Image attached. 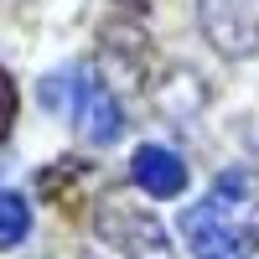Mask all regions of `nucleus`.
Instances as JSON below:
<instances>
[{"mask_svg": "<svg viewBox=\"0 0 259 259\" xmlns=\"http://www.w3.org/2000/svg\"><path fill=\"white\" fill-rule=\"evenodd\" d=\"M145 6H150V0H119V11H130V16H140Z\"/></svg>", "mask_w": 259, "mask_h": 259, "instance_id": "obj_7", "label": "nucleus"}, {"mask_svg": "<svg viewBox=\"0 0 259 259\" xmlns=\"http://www.w3.org/2000/svg\"><path fill=\"white\" fill-rule=\"evenodd\" d=\"M182 239H187V249L197 259H244L254 249L249 223L239 228L218 197H207V202H197V207L182 212Z\"/></svg>", "mask_w": 259, "mask_h": 259, "instance_id": "obj_1", "label": "nucleus"}, {"mask_svg": "<svg viewBox=\"0 0 259 259\" xmlns=\"http://www.w3.org/2000/svg\"><path fill=\"white\" fill-rule=\"evenodd\" d=\"M197 21L223 57L259 52V0H197Z\"/></svg>", "mask_w": 259, "mask_h": 259, "instance_id": "obj_2", "label": "nucleus"}, {"mask_svg": "<svg viewBox=\"0 0 259 259\" xmlns=\"http://www.w3.org/2000/svg\"><path fill=\"white\" fill-rule=\"evenodd\" d=\"M130 182H135L145 197L171 202V197L187 192V166H182L177 150H166V145H140L135 161H130Z\"/></svg>", "mask_w": 259, "mask_h": 259, "instance_id": "obj_5", "label": "nucleus"}, {"mask_svg": "<svg viewBox=\"0 0 259 259\" xmlns=\"http://www.w3.org/2000/svg\"><path fill=\"white\" fill-rule=\"evenodd\" d=\"M0 212H6V223H0V239H6V249H16L21 239H26V228H31V207H26V197L11 187L6 197H0Z\"/></svg>", "mask_w": 259, "mask_h": 259, "instance_id": "obj_6", "label": "nucleus"}, {"mask_svg": "<svg viewBox=\"0 0 259 259\" xmlns=\"http://www.w3.org/2000/svg\"><path fill=\"white\" fill-rule=\"evenodd\" d=\"M73 124H78V135L89 140V145H109V140H119L124 109H119L114 89H104L94 73H83V89H78V99H73Z\"/></svg>", "mask_w": 259, "mask_h": 259, "instance_id": "obj_4", "label": "nucleus"}, {"mask_svg": "<svg viewBox=\"0 0 259 259\" xmlns=\"http://www.w3.org/2000/svg\"><path fill=\"white\" fill-rule=\"evenodd\" d=\"M104 233H109V244H119L124 259H177V249H171V239L161 233V223L150 218V212L124 207V202L104 207Z\"/></svg>", "mask_w": 259, "mask_h": 259, "instance_id": "obj_3", "label": "nucleus"}]
</instances>
